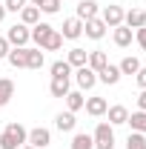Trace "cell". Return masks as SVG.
I'll use <instances>...</instances> for the list:
<instances>
[{"label":"cell","instance_id":"cell-1","mask_svg":"<svg viewBox=\"0 0 146 149\" xmlns=\"http://www.w3.org/2000/svg\"><path fill=\"white\" fill-rule=\"evenodd\" d=\"M26 138H29V132L23 129L20 123H9L6 129L0 132V149H17L26 143Z\"/></svg>","mask_w":146,"mask_h":149},{"label":"cell","instance_id":"cell-2","mask_svg":"<svg viewBox=\"0 0 146 149\" xmlns=\"http://www.w3.org/2000/svg\"><path fill=\"white\" fill-rule=\"evenodd\" d=\"M92 143H95V149H115V126L109 120H103V123L95 126Z\"/></svg>","mask_w":146,"mask_h":149},{"label":"cell","instance_id":"cell-3","mask_svg":"<svg viewBox=\"0 0 146 149\" xmlns=\"http://www.w3.org/2000/svg\"><path fill=\"white\" fill-rule=\"evenodd\" d=\"M6 40H9V46H12V49L26 46V43L32 40V29H29V26H23V23H15V26L6 32Z\"/></svg>","mask_w":146,"mask_h":149},{"label":"cell","instance_id":"cell-4","mask_svg":"<svg viewBox=\"0 0 146 149\" xmlns=\"http://www.w3.org/2000/svg\"><path fill=\"white\" fill-rule=\"evenodd\" d=\"M26 143H29V146H35V149H46L49 143H52V132L43 129V126H35V129L29 132Z\"/></svg>","mask_w":146,"mask_h":149},{"label":"cell","instance_id":"cell-5","mask_svg":"<svg viewBox=\"0 0 146 149\" xmlns=\"http://www.w3.org/2000/svg\"><path fill=\"white\" fill-rule=\"evenodd\" d=\"M123 15H126V12H123L120 6H115V3H112V6H106V9L100 12V20L106 23V29H109V26L115 29V26H120V23H123Z\"/></svg>","mask_w":146,"mask_h":149},{"label":"cell","instance_id":"cell-6","mask_svg":"<svg viewBox=\"0 0 146 149\" xmlns=\"http://www.w3.org/2000/svg\"><path fill=\"white\" fill-rule=\"evenodd\" d=\"M60 35H63V40H77V37L83 35V20L80 17H66Z\"/></svg>","mask_w":146,"mask_h":149},{"label":"cell","instance_id":"cell-7","mask_svg":"<svg viewBox=\"0 0 146 149\" xmlns=\"http://www.w3.org/2000/svg\"><path fill=\"white\" fill-rule=\"evenodd\" d=\"M74 80L80 89H92L97 83V72H92L89 66H80V69H74Z\"/></svg>","mask_w":146,"mask_h":149},{"label":"cell","instance_id":"cell-8","mask_svg":"<svg viewBox=\"0 0 146 149\" xmlns=\"http://www.w3.org/2000/svg\"><path fill=\"white\" fill-rule=\"evenodd\" d=\"M83 109L89 112L92 118H100V115H106V109H109V103H106V97H86V103H83Z\"/></svg>","mask_w":146,"mask_h":149},{"label":"cell","instance_id":"cell-9","mask_svg":"<svg viewBox=\"0 0 146 149\" xmlns=\"http://www.w3.org/2000/svg\"><path fill=\"white\" fill-rule=\"evenodd\" d=\"M83 32H86V37H92V40H100V37L106 35V23L100 17H92L83 23Z\"/></svg>","mask_w":146,"mask_h":149},{"label":"cell","instance_id":"cell-10","mask_svg":"<svg viewBox=\"0 0 146 149\" xmlns=\"http://www.w3.org/2000/svg\"><path fill=\"white\" fill-rule=\"evenodd\" d=\"M123 26H129V29H140V26H146V12H143V9H129L126 15H123Z\"/></svg>","mask_w":146,"mask_h":149},{"label":"cell","instance_id":"cell-11","mask_svg":"<svg viewBox=\"0 0 146 149\" xmlns=\"http://www.w3.org/2000/svg\"><path fill=\"white\" fill-rule=\"evenodd\" d=\"M97 12H100V9H97V3H95V0H80V3H77V15H74V17H80L83 23H86V20L97 17Z\"/></svg>","mask_w":146,"mask_h":149},{"label":"cell","instance_id":"cell-12","mask_svg":"<svg viewBox=\"0 0 146 149\" xmlns=\"http://www.w3.org/2000/svg\"><path fill=\"white\" fill-rule=\"evenodd\" d=\"M106 115H109V123H112V126H123V123L129 120V109H126V106H120V103H117V106H109Z\"/></svg>","mask_w":146,"mask_h":149},{"label":"cell","instance_id":"cell-13","mask_svg":"<svg viewBox=\"0 0 146 149\" xmlns=\"http://www.w3.org/2000/svg\"><path fill=\"white\" fill-rule=\"evenodd\" d=\"M86 60H89V52H86V49H80V46L69 49V57H66V63H69L72 69H80V66H86Z\"/></svg>","mask_w":146,"mask_h":149},{"label":"cell","instance_id":"cell-14","mask_svg":"<svg viewBox=\"0 0 146 149\" xmlns=\"http://www.w3.org/2000/svg\"><path fill=\"white\" fill-rule=\"evenodd\" d=\"M132 29H129V26H123V23H120V26H115V35H112V40H115V46H120V49H126L129 43H132Z\"/></svg>","mask_w":146,"mask_h":149},{"label":"cell","instance_id":"cell-15","mask_svg":"<svg viewBox=\"0 0 146 149\" xmlns=\"http://www.w3.org/2000/svg\"><path fill=\"white\" fill-rule=\"evenodd\" d=\"M26 52H29V46H17V49H9V55L6 60L15 66V69H26Z\"/></svg>","mask_w":146,"mask_h":149},{"label":"cell","instance_id":"cell-16","mask_svg":"<svg viewBox=\"0 0 146 149\" xmlns=\"http://www.w3.org/2000/svg\"><path fill=\"white\" fill-rule=\"evenodd\" d=\"M52 32H55V29H52L49 23H37V26H32V40L37 43V49L49 40V35H52Z\"/></svg>","mask_w":146,"mask_h":149},{"label":"cell","instance_id":"cell-17","mask_svg":"<svg viewBox=\"0 0 146 149\" xmlns=\"http://www.w3.org/2000/svg\"><path fill=\"white\" fill-rule=\"evenodd\" d=\"M20 20H23V26H29V29L37 26V23H40V9H37V6H23V9H20Z\"/></svg>","mask_w":146,"mask_h":149},{"label":"cell","instance_id":"cell-18","mask_svg":"<svg viewBox=\"0 0 146 149\" xmlns=\"http://www.w3.org/2000/svg\"><path fill=\"white\" fill-rule=\"evenodd\" d=\"M43 63H46V57H43V49H29V52H26V69H43Z\"/></svg>","mask_w":146,"mask_h":149},{"label":"cell","instance_id":"cell-19","mask_svg":"<svg viewBox=\"0 0 146 149\" xmlns=\"http://www.w3.org/2000/svg\"><path fill=\"white\" fill-rule=\"evenodd\" d=\"M55 126L60 132H74V126H77V120H74V112H60L55 118Z\"/></svg>","mask_w":146,"mask_h":149},{"label":"cell","instance_id":"cell-20","mask_svg":"<svg viewBox=\"0 0 146 149\" xmlns=\"http://www.w3.org/2000/svg\"><path fill=\"white\" fill-rule=\"evenodd\" d=\"M97 80H100V83H106V86H115V83L120 80V69L109 63L106 69H100V72H97Z\"/></svg>","mask_w":146,"mask_h":149},{"label":"cell","instance_id":"cell-21","mask_svg":"<svg viewBox=\"0 0 146 149\" xmlns=\"http://www.w3.org/2000/svg\"><path fill=\"white\" fill-rule=\"evenodd\" d=\"M86 66H89L92 72H100V69H106V66H109V57H106V52H89Z\"/></svg>","mask_w":146,"mask_h":149},{"label":"cell","instance_id":"cell-22","mask_svg":"<svg viewBox=\"0 0 146 149\" xmlns=\"http://www.w3.org/2000/svg\"><path fill=\"white\" fill-rule=\"evenodd\" d=\"M49 92H52V97H66L69 95V77H52Z\"/></svg>","mask_w":146,"mask_h":149},{"label":"cell","instance_id":"cell-23","mask_svg":"<svg viewBox=\"0 0 146 149\" xmlns=\"http://www.w3.org/2000/svg\"><path fill=\"white\" fill-rule=\"evenodd\" d=\"M129 126H132V132H140V135H146V112H132L129 115V120H126Z\"/></svg>","mask_w":146,"mask_h":149},{"label":"cell","instance_id":"cell-24","mask_svg":"<svg viewBox=\"0 0 146 149\" xmlns=\"http://www.w3.org/2000/svg\"><path fill=\"white\" fill-rule=\"evenodd\" d=\"M12 97H15V80H9V77H0V106H6Z\"/></svg>","mask_w":146,"mask_h":149},{"label":"cell","instance_id":"cell-25","mask_svg":"<svg viewBox=\"0 0 146 149\" xmlns=\"http://www.w3.org/2000/svg\"><path fill=\"white\" fill-rule=\"evenodd\" d=\"M117 69H120V74H138V69H140V60H138V57H123V60H120V66H117Z\"/></svg>","mask_w":146,"mask_h":149},{"label":"cell","instance_id":"cell-26","mask_svg":"<svg viewBox=\"0 0 146 149\" xmlns=\"http://www.w3.org/2000/svg\"><path fill=\"white\" fill-rule=\"evenodd\" d=\"M83 103H86V97H83L80 92H72V89H69V95H66V106H69V112H80Z\"/></svg>","mask_w":146,"mask_h":149},{"label":"cell","instance_id":"cell-27","mask_svg":"<svg viewBox=\"0 0 146 149\" xmlns=\"http://www.w3.org/2000/svg\"><path fill=\"white\" fill-rule=\"evenodd\" d=\"M69 149H95V143H92V135H86V132H77L72 138V146Z\"/></svg>","mask_w":146,"mask_h":149},{"label":"cell","instance_id":"cell-28","mask_svg":"<svg viewBox=\"0 0 146 149\" xmlns=\"http://www.w3.org/2000/svg\"><path fill=\"white\" fill-rule=\"evenodd\" d=\"M60 46H63V35H60V32H52V35H49V40H46L40 49H43V52H57Z\"/></svg>","mask_w":146,"mask_h":149},{"label":"cell","instance_id":"cell-29","mask_svg":"<svg viewBox=\"0 0 146 149\" xmlns=\"http://www.w3.org/2000/svg\"><path fill=\"white\" fill-rule=\"evenodd\" d=\"M52 77H72V66L66 60H55L52 63Z\"/></svg>","mask_w":146,"mask_h":149},{"label":"cell","instance_id":"cell-30","mask_svg":"<svg viewBox=\"0 0 146 149\" xmlns=\"http://www.w3.org/2000/svg\"><path fill=\"white\" fill-rule=\"evenodd\" d=\"M126 149H146V135L132 132V135L126 138Z\"/></svg>","mask_w":146,"mask_h":149},{"label":"cell","instance_id":"cell-31","mask_svg":"<svg viewBox=\"0 0 146 149\" xmlns=\"http://www.w3.org/2000/svg\"><path fill=\"white\" fill-rule=\"evenodd\" d=\"M40 12H46V15H57V12H60V0H43V3H40Z\"/></svg>","mask_w":146,"mask_h":149},{"label":"cell","instance_id":"cell-32","mask_svg":"<svg viewBox=\"0 0 146 149\" xmlns=\"http://www.w3.org/2000/svg\"><path fill=\"white\" fill-rule=\"evenodd\" d=\"M23 6H29V0H6V12H15L17 15Z\"/></svg>","mask_w":146,"mask_h":149},{"label":"cell","instance_id":"cell-33","mask_svg":"<svg viewBox=\"0 0 146 149\" xmlns=\"http://www.w3.org/2000/svg\"><path fill=\"white\" fill-rule=\"evenodd\" d=\"M135 40H138V46L146 52V26H140V29H135Z\"/></svg>","mask_w":146,"mask_h":149},{"label":"cell","instance_id":"cell-34","mask_svg":"<svg viewBox=\"0 0 146 149\" xmlns=\"http://www.w3.org/2000/svg\"><path fill=\"white\" fill-rule=\"evenodd\" d=\"M135 77H138V86H140V89H146V66H140Z\"/></svg>","mask_w":146,"mask_h":149},{"label":"cell","instance_id":"cell-35","mask_svg":"<svg viewBox=\"0 0 146 149\" xmlns=\"http://www.w3.org/2000/svg\"><path fill=\"white\" fill-rule=\"evenodd\" d=\"M138 109L146 112V89H140V95H138Z\"/></svg>","mask_w":146,"mask_h":149},{"label":"cell","instance_id":"cell-36","mask_svg":"<svg viewBox=\"0 0 146 149\" xmlns=\"http://www.w3.org/2000/svg\"><path fill=\"white\" fill-rule=\"evenodd\" d=\"M9 49H12V46H9V40H6V37H0V57L9 55Z\"/></svg>","mask_w":146,"mask_h":149},{"label":"cell","instance_id":"cell-37","mask_svg":"<svg viewBox=\"0 0 146 149\" xmlns=\"http://www.w3.org/2000/svg\"><path fill=\"white\" fill-rule=\"evenodd\" d=\"M3 17H6V6H0V23H3Z\"/></svg>","mask_w":146,"mask_h":149},{"label":"cell","instance_id":"cell-38","mask_svg":"<svg viewBox=\"0 0 146 149\" xmlns=\"http://www.w3.org/2000/svg\"><path fill=\"white\" fill-rule=\"evenodd\" d=\"M40 3H43V0H29V6H37V9H40Z\"/></svg>","mask_w":146,"mask_h":149},{"label":"cell","instance_id":"cell-39","mask_svg":"<svg viewBox=\"0 0 146 149\" xmlns=\"http://www.w3.org/2000/svg\"><path fill=\"white\" fill-rule=\"evenodd\" d=\"M20 149H35V146H29V143H23V146H20Z\"/></svg>","mask_w":146,"mask_h":149}]
</instances>
